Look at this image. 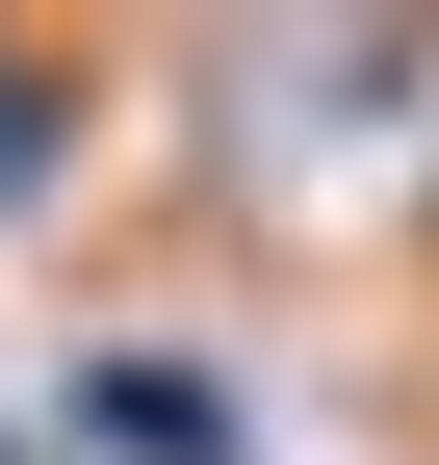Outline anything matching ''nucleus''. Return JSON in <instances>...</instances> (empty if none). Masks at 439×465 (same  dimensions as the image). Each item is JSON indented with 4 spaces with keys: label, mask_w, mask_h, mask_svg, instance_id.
Listing matches in <instances>:
<instances>
[{
    "label": "nucleus",
    "mask_w": 439,
    "mask_h": 465,
    "mask_svg": "<svg viewBox=\"0 0 439 465\" xmlns=\"http://www.w3.org/2000/svg\"><path fill=\"white\" fill-rule=\"evenodd\" d=\"M26 130H52V104H26V78H0V155H26Z\"/></svg>",
    "instance_id": "obj_1"
}]
</instances>
